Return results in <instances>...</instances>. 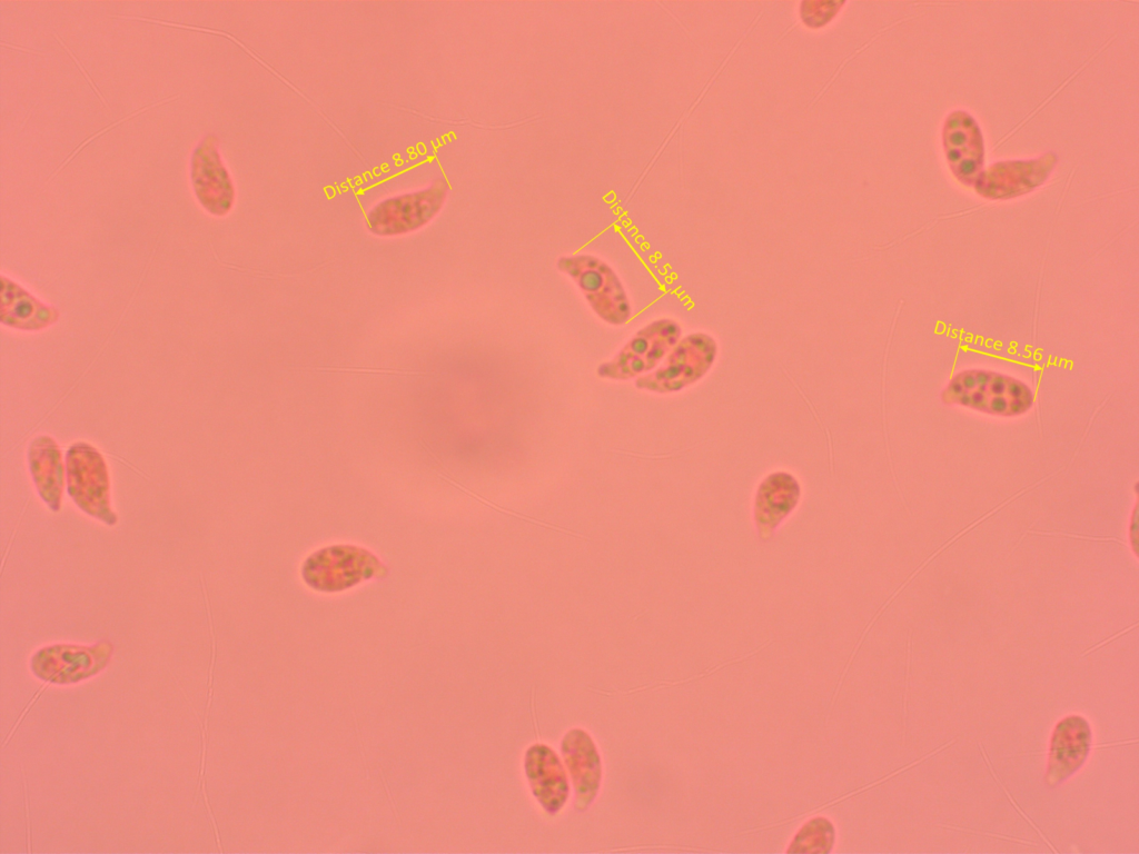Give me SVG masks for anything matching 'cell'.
<instances>
[{
    "instance_id": "6da1fadb",
    "label": "cell",
    "mask_w": 1139,
    "mask_h": 854,
    "mask_svg": "<svg viewBox=\"0 0 1139 854\" xmlns=\"http://www.w3.org/2000/svg\"><path fill=\"white\" fill-rule=\"evenodd\" d=\"M942 401L994 416L1013 417L1032 407L1033 394L1026 384L1012 377L967 370L950 380L942 393Z\"/></svg>"
},
{
    "instance_id": "7a4b0ae2",
    "label": "cell",
    "mask_w": 1139,
    "mask_h": 854,
    "mask_svg": "<svg viewBox=\"0 0 1139 854\" xmlns=\"http://www.w3.org/2000/svg\"><path fill=\"white\" fill-rule=\"evenodd\" d=\"M69 496L88 516L113 526L118 522L110 499V479L102 454L92 445L72 444L65 458Z\"/></svg>"
},
{
    "instance_id": "3957f363",
    "label": "cell",
    "mask_w": 1139,
    "mask_h": 854,
    "mask_svg": "<svg viewBox=\"0 0 1139 854\" xmlns=\"http://www.w3.org/2000/svg\"><path fill=\"white\" fill-rule=\"evenodd\" d=\"M557 266L577 284L604 321L621 325L630 319L631 306L625 290L608 265L596 257L580 255L563 257Z\"/></svg>"
},
{
    "instance_id": "277c9868",
    "label": "cell",
    "mask_w": 1139,
    "mask_h": 854,
    "mask_svg": "<svg viewBox=\"0 0 1139 854\" xmlns=\"http://www.w3.org/2000/svg\"><path fill=\"white\" fill-rule=\"evenodd\" d=\"M378 558L363 548L337 545L320 549L303 566L305 582L315 589L335 592L379 575Z\"/></svg>"
},
{
    "instance_id": "5b68a950",
    "label": "cell",
    "mask_w": 1139,
    "mask_h": 854,
    "mask_svg": "<svg viewBox=\"0 0 1139 854\" xmlns=\"http://www.w3.org/2000/svg\"><path fill=\"white\" fill-rule=\"evenodd\" d=\"M680 336L681 328L675 321L655 320L641 329L612 360L602 364L597 374L621 380L645 374L657 366Z\"/></svg>"
},
{
    "instance_id": "8992f818",
    "label": "cell",
    "mask_w": 1139,
    "mask_h": 854,
    "mask_svg": "<svg viewBox=\"0 0 1139 854\" xmlns=\"http://www.w3.org/2000/svg\"><path fill=\"white\" fill-rule=\"evenodd\" d=\"M716 352L714 340L703 334L680 341L655 371L640 377L636 386L655 393L677 391L700 379L711 367Z\"/></svg>"
},
{
    "instance_id": "52a82bcc",
    "label": "cell",
    "mask_w": 1139,
    "mask_h": 854,
    "mask_svg": "<svg viewBox=\"0 0 1139 854\" xmlns=\"http://www.w3.org/2000/svg\"><path fill=\"white\" fill-rule=\"evenodd\" d=\"M802 499L799 478L789 470L766 474L757 484L752 503V519L760 542L770 540L798 509Z\"/></svg>"
},
{
    "instance_id": "ba28073f",
    "label": "cell",
    "mask_w": 1139,
    "mask_h": 854,
    "mask_svg": "<svg viewBox=\"0 0 1139 854\" xmlns=\"http://www.w3.org/2000/svg\"><path fill=\"white\" fill-rule=\"evenodd\" d=\"M216 142L212 135H207L195 148L191 181L201 206L210 215L224 216L232 206L234 191Z\"/></svg>"
},
{
    "instance_id": "9c48e42d",
    "label": "cell",
    "mask_w": 1139,
    "mask_h": 854,
    "mask_svg": "<svg viewBox=\"0 0 1139 854\" xmlns=\"http://www.w3.org/2000/svg\"><path fill=\"white\" fill-rule=\"evenodd\" d=\"M943 146L954 176L967 186L974 185L983 169V139L978 123L963 111L951 113L943 129Z\"/></svg>"
},
{
    "instance_id": "30bf717a",
    "label": "cell",
    "mask_w": 1139,
    "mask_h": 854,
    "mask_svg": "<svg viewBox=\"0 0 1139 854\" xmlns=\"http://www.w3.org/2000/svg\"><path fill=\"white\" fill-rule=\"evenodd\" d=\"M561 748L574 786V807L586 811L597 796L602 778L596 745L586 732L573 728L563 737Z\"/></svg>"
},
{
    "instance_id": "8fae6325",
    "label": "cell",
    "mask_w": 1139,
    "mask_h": 854,
    "mask_svg": "<svg viewBox=\"0 0 1139 854\" xmlns=\"http://www.w3.org/2000/svg\"><path fill=\"white\" fill-rule=\"evenodd\" d=\"M1091 747V729L1086 718L1069 716L1054 727L1046 782L1053 787L1071 776L1084 763Z\"/></svg>"
},
{
    "instance_id": "7c38bea8",
    "label": "cell",
    "mask_w": 1139,
    "mask_h": 854,
    "mask_svg": "<svg viewBox=\"0 0 1139 854\" xmlns=\"http://www.w3.org/2000/svg\"><path fill=\"white\" fill-rule=\"evenodd\" d=\"M442 202L443 195L430 191L387 200L370 211L368 224L378 235L408 232L429 221Z\"/></svg>"
},
{
    "instance_id": "4fadbf2b",
    "label": "cell",
    "mask_w": 1139,
    "mask_h": 854,
    "mask_svg": "<svg viewBox=\"0 0 1139 854\" xmlns=\"http://www.w3.org/2000/svg\"><path fill=\"white\" fill-rule=\"evenodd\" d=\"M524 768L533 795L548 814L565 804L570 786L557 754L547 745H532L525 754Z\"/></svg>"
},
{
    "instance_id": "5bb4252c",
    "label": "cell",
    "mask_w": 1139,
    "mask_h": 854,
    "mask_svg": "<svg viewBox=\"0 0 1139 854\" xmlns=\"http://www.w3.org/2000/svg\"><path fill=\"white\" fill-rule=\"evenodd\" d=\"M30 475L41 500L53 512L61 507L66 464L58 443L49 435L34 437L28 447Z\"/></svg>"
},
{
    "instance_id": "9a60e30c",
    "label": "cell",
    "mask_w": 1139,
    "mask_h": 854,
    "mask_svg": "<svg viewBox=\"0 0 1139 854\" xmlns=\"http://www.w3.org/2000/svg\"><path fill=\"white\" fill-rule=\"evenodd\" d=\"M0 321L3 326L22 330L39 331L56 324L59 310L38 299L20 284L1 276Z\"/></svg>"
},
{
    "instance_id": "2e32d148",
    "label": "cell",
    "mask_w": 1139,
    "mask_h": 854,
    "mask_svg": "<svg viewBox=\"0 0 1139 854\" xmlns=\"http://www.w3.org/2000/svg\"><path fill=\"white\" fill-rule=\"evenodd\" d=\"M833 843V826L823 818L809 822L796 835L790 852H828Z\"/></svg>"
},
{
    "instance_id": "e0dca14e",
    "label": "cell",
    "mask_w": 1139,
    "mask_h": 854,
    "mask_svg": "<svg viewBox=\"0 0 1139 854\" xmlns=\"http://www.w3.org/2000/svg\"><path fill=\"white\" fill-rule=\"evenodd\" d=\"M842 2L804 1L801 4L803 22L811 28H820L829 22L840 10Z\"/></svg>"
},
{
    "instance_id": "ac0fdd59",
    "label": "cell",
    "mask_w": 1139,
    "mask_h": 854,
    "mask_svg": "<svg viewBox=\"0 0 1139 854\" xmlns=\"http://www.w3.org/2000/svg\"><path fill=\"white\" fill-rule=\"evenodd\" d=\"M942 826L945 827V828H953V830L963 831V832H968V833L982 834V835H988V836H992V837H997V838H1001V840H1009V841L1019 842V843H1026V844H1036L1034 842H1029V841L1019 840V838H1011V837L1001 836V835L992 834V833H983V832H977V831H972V830H964V828H959L957 826H947V825H942Z\"/></svg>"
}]
</instances>
